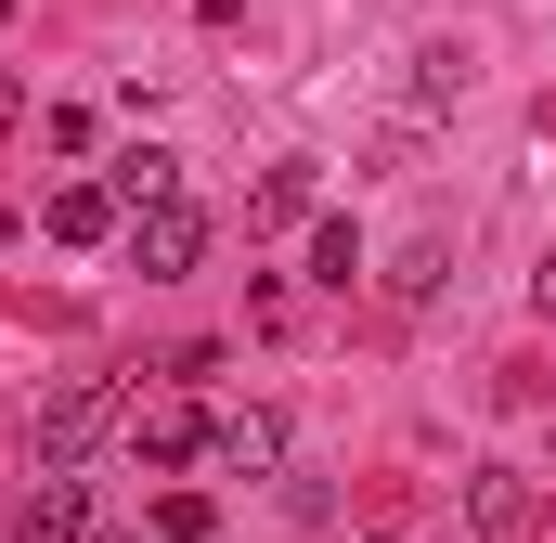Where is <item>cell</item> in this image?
<instances>
[{
    "label": "cell",
    "instance_id": "6da1fadb",
    "mask_svg": "<svg viewBox=\"0 0 556 543\" xmlns=\"http://www.w3.org/2000/svg\"><path fill=\"white\" fill-rule=\"evenodd\" d=\"M194 260H207V207H181V194L168 207H130V272L142 285H181Z\"/></svg>",
    "mask_w": 556,
    "mask_h": 543
},
{
    "label": "cell",
    "instance_id": "7a4b0ae2",
    "mask_svg": "<svg viewBox=\"0 0 556 543\" xmlns=\"http://www.w3.org/2000/svg\"><path fill=\"white\" fill-rule=\"evenodd\" d=\"M117 402H130L117 376H78V389H52V414H39V453H52V466H78V453L104 440V414H117Z\"/></svg>",
    "mask_w": 556,
    "mask_h": 543
},
{
    "label": "cell",
    "instance_id": "52a82bcc",
    "mask_svg": "<svg viewBox=\"0 0 556 543\" xmlns=\"http://www.w3.org/2000/svg\"><path fill=\"white\" fill-rule=\"evenodd\" d=\"M207 427H220V414H142V466H194V453H207Z\"/></svg>",
    "mask_w": 556,
    "mask_h": 543
},
{
    "label": "cell",
    "instance_id": "30bf717a",
    "mask_svg": "<svg viewBox=\"0 0 556 543\" xmlns=\"http://www.w3.org/2000/svg\"><path fill=\"white\" fill-rule=\"evenodd\" d=\"M363 272V233L350 220H311V285H350Z\"/></svg>",
    "mask_w": 556,
    "mask_h": 543
},
{
    "label": "cell",
    "instance_id": "9c48e42d",
    "mask_svg": "<svg viewBox=\"0 0 556 543\" xmlns=\"http://www.w3.org/2000/svg\"><path fill=\"white\" fill-rule=\"evenodd\" d=\"M155 543H220V505L207 492H155Z\"/></svg>",
    "mask_w": 556,
    "mask_h": 543
},
{
    "label": "cell",
    "instance_id": "277c9868",
    "mask_svg": "<svg viewBox=\"0 0 556 543\" xmlns=\"http://www.w3.org/2000/svg\"><path fill=\"white\" fill-rule=\"evenodd\" d=\"M117 220H130V207H117V194H104V181H65V194H52V207H39V233H52V247H104V233H117Z\"/></svg>",
    "mask_w": 556,
    "mask_h": 543
},
{
    "label": "cell",
    "instance_id": "8fae6325",
    "mask_svg": "<svg viewBox=\"0 0 556 543\" xmlns=\"http://www.w3.org/2000/svg\"><path fill=\"white\" fill-rule=\"evenodd\" d=\"M247 220H311V168H273V181L247 194Z\"/></svg>",
    "mask_w": 556,
    "mask_h": 543
},
{
    "label": "cell",
    "instance_id": "3957f363",
    "mask_svg": "<svg viewBox=\"0 0 556 543\" xmlns=\"http://www.w3.org/2000/svg\"><path fill=\"white\" fill-rule=\"evenodd\" d=\"M13 543H91V479H65V466H52V479L13 505Z\"/></svg>",
    "mask_w": 556,
    "mask_h": 543
},
{
    "label": "cell",
    "instance_id": "8992f818",
    "mask_svg": "<svg viewBox=\"0 0 556 543\" xmlns=\"http://www.w3.org/2000/svg\"><path fill=\"white\" fill-rule=\"evenodd\" d=\"M104 194H117V207H168V194H181V168H168L155 142H130V155L104 168Z\"/></svg>",
    "mask_w": 556,
    "mask_h": 543
},
{
    "label": "cell",
    "instance_id": "5b68a950",
    "mask_svg": "<svg viewBox=\"0 0 556 543\" xmlns=\"http://www.w3.org/2000/svg\"><path fill=\"white\" fill-rule=\"evenodd\" d=\"M207 453H220V466H285V414H273V402L220 414V427H207Z\"/></svg>",
    "mask_w": 556,
    "mask_h": 543
},
{
    "label": "cell",
    "instance_id": "7c38bea8",
    "mask_svg": "<svg viewBox=\"0 0 556 543\" xmlns=\"http://www.w3.org/2000/svg\"><path fill=\"white\" fill-rule=\"evenodd\" d=\"M531 298H544V311H556V260H544V272H531Z\"/></svg>",
    "mask_w": 556,
    "mask_h": 543
},
{
    "label": "cell",
    "instance_id": "ba28073f",
    "mask_svg": "<svg viewBox=\"0 0 556 543\" xmlns=\"http://www.w3.org/2000/svg\"><path fill=\"white\" fill-rule=\"evenodd\" d=\"M466 518H479V531H518V518H531L518 466H479V479H466Z\"/></svg>",
    "mask_w": 556,
    "mask_h": 543
},
{
    "label": "cell",
    "instance_id": "4fadbf2b",
    "mask_svg": "<svg viewBox=\"0 0 556 543\" xmlns=\"http://www.w3.org/2000/svg\"><path fill=\"white\" fill-rule=\"evenodd\" d=\"M0 13H26V0H0Z\"/></svg>",
    "mask_w": 556,
    "mask_h": 543
}]
</instances>
